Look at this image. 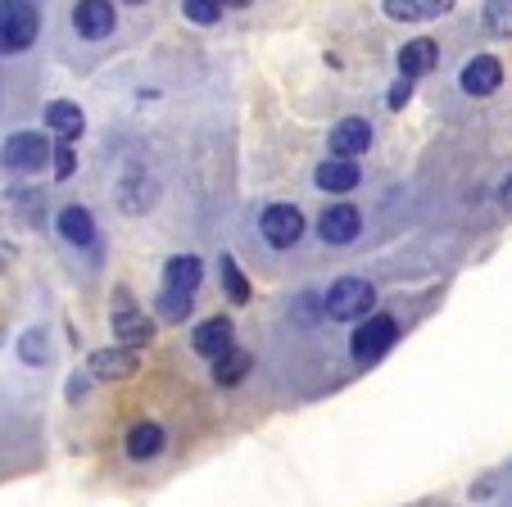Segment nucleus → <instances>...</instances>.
Masks as SVG:
<instances>
[{
  "label": "nucleus",
  "mask_w": 512,
  "mask_h": 507,
  "mask_svg": "<svg viewBox=\"0 0 512 507\" xmlns=\"http://www.w3.org/2000/svg\"><path fill=\"white\" fill-rule=\"evenodd\" d=\"M200 277H204V268L195 254H177V259L164 263V290H159V304H155L164 322H182V317L191 313Z\"/></svg>",
  "instance_id": "1"
},
{
  "label": "nucleus",
  "mask_w": 512,
  "mask_h": 507,
  "mask_svg": "<svg viewBox=\"0 0 512 507\" xmlns=\"http://www.w3.org/2000/svg\"><path fill=\"white\" fill-rule=\"evenodd\" d=\"M37 32H41L37 5H23V0L0 5V55H23L37 41Z\"/></svg>",
  "instance_id": "2"
},
{
  "label": "nucleus",
  "mask_w": 512,
  "mask_h": 507,
  "mask_svg": "<svg viewBox=\"0 0 512 507\" xmlns=\"http://www.w3.org/2000/svg\"><path fill=\"white\" fill-rule=\"evenodd\" d=\"M372 304H377V290L363 277H340L336 286L327 290V299H322L331 322H358V317H368Z\"/></svg>",
  "instance_id": "3"
},
{
  "label": "nucleus",
  "mask_w": 512,
  "mask_h": 507,
  "mask_svg": "<svg viewBox=\"0 0 512 507\" xmlns=\"http://www.w3.org/2000/svg\"><path fill=\"white\" fill-rule=\"evenodd\" d=\"M50 159H55V150H50V141L41 132H14V136H5V145H0V163L19 177L41 173Z\"/></svg>",
  "instance_id": "4"
},
{
  "label": "nucleus",
  "mask_w": 512,
  "mask_h": 507,
  "mask_svg": "<svg viewBox=\"0 0 512 507\" xmlns=\"http://www.w3.org/2000/svg\"><path fill=\"white\" fill-rule=\"evenodd\" d=\"M395 340H399V322L395 317H386V313H377V317H368V322L354 331L349 354H354L358 367H368V363H377V358H386L390 349H395Z\"/></svg>",
  "instance_id": "5"
},
{
  "label": "nucleus",
  "mask_w": 512,
  "mask_h": 507,
  "mask_svg": "<svg viewBox=\"0 0 512 507\" xmlns=\"http://www.w3.org/2000/svg\"><path fill=\"white\" fill-rule=\"evenodd\" d=\"M259 231L272 249H290V245H300V236H304V213L295 204H268L259 218Z\"/></svg>",
  "instance_id": "6"
},
{
  "label": "nucleus",
  "mask_w": 512,
  "mask_h": 507,
  "mask_svg": "<svg viewBox=\"0 0 512 507\" xmlns=\"http://www.w3.org/2000/svg\"><path fill=\"white\" fill-rule=\"evenodd\" d=\"M114 335H118V345L132 349V354H136L141 345H150V335H155L150 317L136 313V304H132V295H127V290H118V304H114Z\"/></svg>",
  "instance_id": "7"
},
{
  "label": "nucleus",
  "mask_w": 512,
  "mask_h": 507,
  "mask_svg": "<svg viewBox=\"0 0 512 507\" xmlns=\"http://www.w3.org/2000/svg\"><path fill=\"white\" fill-rule=\"evenodd\" d=\"M358 231H363V213L354 209V204H327L318 218V236L327 240V245H349V240H358Z\"/></svg>",
  "instance_id": "8"
},
{
  "label": "nucleus",
  "mask_w": 512,
  "mask_h": 507,
  "mask_svg": "<svg viewBox=\"0 0 512 507\" xmlns=\"http://www.w3.org/2000/svg\"><path fill=\"white\" fill-rule=\"evenodd\" d=\"M372 145V123L368 118H340L331 127V159H349L354 163L358 154H368Z\"/></svg>",
  "instance_id": "9"
},
{
  "label": "nucleus",
  "mask_w": 512,
  "mask_h": 507,
  "mask_svg": "<svg viewBox=\"0 0 512 507\" xmlns=\"http://www.w3.org/2000/svg\"><path fill=\"white\" fill-rule=\"evenodd\" d=\"M191 345H195V354H204V358H213V363H218L227 349H236L232 317H209V322H200V326H195V335H191Z\"/></svg>",
  "instance_id": "10"
},
{
  "label": "nucleus",
  "mask_w": 512,
  "mask_h": 507,
  "mask_svg": "<svg viewBox=\"0 0 512 507\" xmlns=\"http://www.w3.org/2000/svg\"><path fill=\"white\" fill-rule=\"evenodd\" d=\"M114 23H118V14H114V5H109V0H82V5H73V28H78L87 41L109 37V32H114Z\"/></svg>",
  "instance_id": "11"
},
{
  "label": "nucleus",
  "mask_w": 512,
  "mask_h": 507,
  "mask_svg": "<svg viewBox=\"0 0 512 507\" xmlns=\"http://www.w3.org/2000/svg\"><path fill=\"white\" fill-rule=\"evenodd\" d=\"M458 82H463L467 96H494L499 82H503V64L494 55H476V59H467V68H463Z\"/></svg>",
  "instance_id": "12"
},
{
  "label": "nucleus",
  "mask_w": 512,
  "mask_h": 507,
  "mask_svg": "<svg viewBox=\"0 0 512 507\" xmlns=\"http://www.w3.org/2000/svg\"><path fill=\"white\" fill-rule=\"evenodd\" d=\"M87 367H91V376H96V381H123V376H132L136 367H141V358H136L132 349L114 345V349H96Z\"/></svg>",
  "instance_id": "13"
},
{
  "label": "nucleus",
  "mask_w": 512,
  "mask_h": 507,
  "mask_svg": "<svg viewBox=\"0 0 512 507\" xmlns=\"http://www.w3.org/2000/svg\"><path fill=\"white\" fill-rule=\"evenodd\" d=\"M46 127L55 136H64V145H73L82 132H87V114H82L73 100H50L46 105Z\"/></svg>",
  "instance_id": "14"
},
{
  "label": "nucleus",
  "mask_w": 512,
  "mask_h": 507,
  "mask_svg": "<svg viewBox=\"0 0 512 507\" xmlns=\"http://www.w3.org/2000/svg\"><path fill=\"white\" fill-rule=\"evenodd\" d=\"M164 444H168V435H164V426H159V421H136L132 431H127V458H136V462L159 458V453H164Z\"/></svg>",
  "instance_id": "15"
},
{
  "label": "nucleus",
  "mask_w": 512,
  "mask_h": 507,
  "mask_svg": "<svg viewBox=\"0 0 512 507\" xmlns=\"http://www.w3.org/2000/svg\"><path fill=\"white\" fill-rule=\"evenodd\" d=\"M313 182H318V191H331V195H345L358 186V163L349 159H322L318 173H313Z\"/></svg>",
  "instance_id": "16"
},
{
  "label": "nucleus",
  "mask_w": 512,
  "mask_h": 507,
  "mask_svg": "<svg viewBox=\"0 0 512 507\" xmlns=\"http://www.w3.org/2000/svg\"><path fill=\"white\" fill-rule=\"evenodd\" d=\"M59 236H64L68 245H91V240H96V218H91V209H82V204L59 209Z\"/></svg>",
  "instance_id": "17"
},
{
  "label": "nucleus",
  "mask_w": 512,
  "mask_h": 507,
  "mask_svg": "<svg viewBox=\"0 0 512 507\" xmlns=\"http://www.w3.org/2000/svg\"><path fill=\"white\" fill-rule=\"evenodd\" d=\"M435 55H440V50H435L431 37L408 41V46L399 50V77H408V82H413V77L431 73V68H435Z\"/></svg>",
  "instance_id": "18"
},
{
  "label": "nucleus",
  "mask_w": 512,
  "mask_h": 507,
  "mask_svg": "<svg viewBox=\"0 0 512 507\" xmlns=\"http://www.w3.org/2000/svg\"><path fill=\"white\" fill-rule=\"evenodd\" d=\"M449 10V0H386V14L390 19H440Z\"/></svg>",
  "instance_id": "19"
},
{
  "label": "nucleus",
  "mask_w": 512,
  "mask_h": 507,
  "mask_svg": "<svg viewBox=\"0 0 512 507\" xmlns=\"http://www.w3.org/2000/svg\"><path fill=\"white\" fill-rule=\"evenodd\" d=\"M250 367H254V358L245 354V349H227V354L213 363V381L218 385H241L245 376H250Z\"/></svg>",
  "instance_id": "20"
},
{
  "label": "nucleus",
  "mask_w": 512,
  "mask_h": 507,
  "mask_svg": "<svg viewBox=\"0 0 512 507\" xmlns=\"http://www.w3.org/2000/svg\"><path fill=\"white\" fill-rule=\"evenodd\" d=\"M218 277H223V290H227V299H232V304H250V281H245L241 263H236L232 254H223V259H218Z\"/></svg>",
  "instance_id": "21"
},
{
  "label": "nucleus",
  "mask_w": 512,
  "mask_h": 507,
  "mask_svg": "<svg viewBox=\"0 0 512 507\" xmlns=\"http://www.w3.org/2000/svg\"><path fill=\"white\" fill-rule=\"evenodd\" d=\"M485 28H490L494 37H512V5H508V0L485 5Z\"/></svg>",
  "instance_id": "22"
},
{
  "label": "nucleus",
  "mask_w": 512,
  "mask_h": 507,
  "mask_svg": "<svg viewBox=\"0 0 512 507\" xmlns=\"http://www.w3.org/2000/svg\"><path fill=\"white\" fill-rule=\"evenodd\" d=\"M182 14L191 23H218V19H223V5H218V0H186Z\"/></svg>",
  "instance_id": "23"
},
{
  "label": "nucleus",
  "mask_w": 512,
  "mask_h": 507,
  "mask_svg": "<svg viewBox=\"0 0 512 507\" xmlns=\"http://www.w3.org/2000/svg\"><path fill=\"white\" fill-rule=\"evenodd\" d=\"M19 354H23V363H41V358H46V331H28V335H23Z\"/></svg>",
  "instance_id": "24"
},
{
  "label": "nucleus",
  "mask_w": 512,
  "mask_h": 507,
  "mask_svg": "<svg viewBox=\"0 0 512 507\" xmlns=\"http://www.w3.org/2000/svg\"><path fill=\"white\" fill-rule=\"evenodd\" d=\"M73 168H78V154H73V145H59V150H55V177L64 182V177H73Z\"/></svg>",
  "instance_id": "25"
},
{
  "label": "nucleus",
  "mask_w": 512,
  "mask_h": 507,
  "mask_svg": "<svg viewBox=\"0 0 512 507\" xmlns=\"http://www.w3.org/2000/svg\"><path fill=\"white\" fill-rule=\"evenodd\" d=\"M408 96H413V82H408V77H399V82H395V91H390V100H386V105H390V109H404V105H408Z\"/></svg>",
  "instance_id": "26"
},
{
  "label": "nucleus",
  "mask_w": 512,
  "mask_h": 507,
  "mask_svg": "<svg viewBox=\"0 0 512 507\" xmlns=\"http://www.w3.org/2000/svg\"><path fill=\"white\" fill-rule=\"evenodd\" d=\"M503 209H512V177L503 182Z\"/></svg>",
  "instance_id": "27"
}]
</instances>
